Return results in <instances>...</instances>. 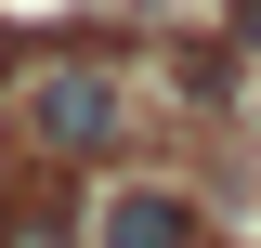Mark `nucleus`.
<instances>
[{
	"instance_id": "7ed1b4c3",
	"label": "nucleus",
	"mask_w": 261,
	"mask_h": 248,
	"mask_svg": "<svg viewBox=\"0 0 261 248\" xmlns=\"http://www.w3.org/2000/svg\"><path fill=\"white\" fill-rule=\"evenodd\" d=\"M0 79H13V39H0Z\"/></svg>"
},
{
	"instance_id": "20e7f679",
	"label": "nucleus",
	"mask_w": 261,
	"mask_h": 248,
	"mask_svg": "<svg viewBox=\"0 0 261 248\" xmlns=\"http://www.w3.org/2000/svg\"><path fill=\"white\" fill-rule=\"evenodd\" d=\"M235 13H248V27H261V0H235Z\"/></svg>"
},
{
	"instance_id": "f257e3e1",
	"label": "nucleus",
	"mask_w": 261,
	"mask_h": 248,
	"mask_svg": "<svg viewBox=\"0 0 261 248\" xmlns=\"http://www.w3.org/2000/svg\"><path fill=\"white\" fill-rule=\"evenodd\" d=\"M118 131H130L118 65H92V53H53V65L27 79V144L53 157V170H92V157H118Z\"/></svg>"
},
{
	"instance_id": "f03ea898",
	"label": "nucleus",
	"mask_w": 261,
	"mask_h": 248,
	"mask_svg": "<svg viewBox=\"0 0 261 248\" xmlns=\"http://www.w3.org/2000/svg\"><path fill=\"white\" fill-rule=\"evenodd\" d=\"M92 248H222V235H209V209L183 183H118L92 209Z\"/></svg>"
}]
</instances>
